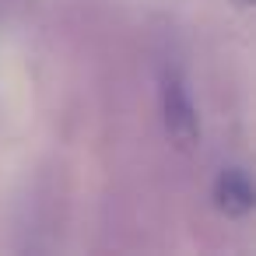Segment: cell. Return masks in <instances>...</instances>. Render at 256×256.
<instances>
[{
  "label": "cell",
  "mask_w": 256,
  "mask_h": 256,
  "mask_svg": "<svg viewBox=\"0 0 256 256\" xmlns=\"http://www.w3.org/2000/svg\"><path fill=\"white\" fill-rule=\"evenodd\" d=\"M162 109H165V126L179 144H193L200 137V120H196L193 98L176 74H165V81H162Z\"/></svg>",
  "instance_id": "6da1fadb"
},
{
  "label": "cell",
  "mask_w": 256,
  "mask_h": 256,
  "mask_svg": "<svg viewBox=\"0 0 256 256\" xmlns=\"http://www.w3.org/2000/svg\"><path fill=\"white\" fill-rule=\"evenodd\" d=\"M214 204L221 214L228 218H246L256 204V190L246 168H221L218 182H214Z\"/></svg>",
  "instance_id": "7a4b0ae2"
},
{
  "label": "cell",
  "mask_w": 256,
  "mask_h": 256,
  "mask_svg": "<svg viewBox=\"0 0 256 256\" xmlns=\"http://www.w3.org/2000/svg\"><path fill=\"white\" fill-rule=\"evenodd\" d=\"M238 4H249V0H238Z\"/></svg>",
  "instance_id": "3957f363"
}]
</instances>
